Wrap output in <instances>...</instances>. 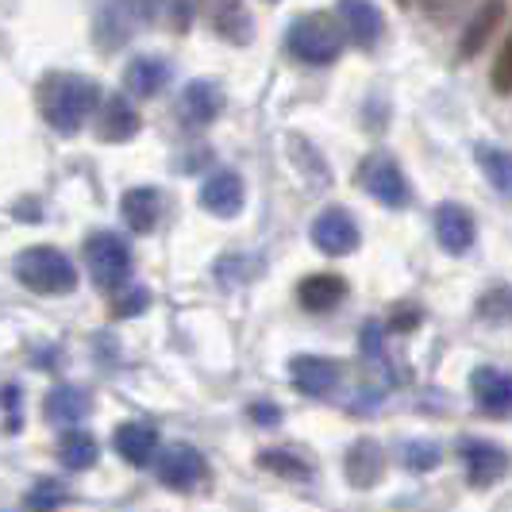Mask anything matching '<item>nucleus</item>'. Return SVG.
Wrapping results in <instances>:
<instances>
[{"instance_id":"30","label":"nucleus","mask_w":512,"mask_h":512,"mask_svg":"<svg viewBox=\"0 0 512 512\" xmlns=\"http://www.w3.org/2000/svg\"><path fill=\"white\" fill-rule=\"evenodd\" d=\"M151 305V289H128V293H120L116 301H112V316L116 320H131V316H139V312H147Z\"/></svg>"},{"instance_id":"17","label":"nucleus","mask_w":512,"mask_h":512,"mask_svg":"<svg viewBox=\"0 0 512 512\" xmlns=\"http://www.w3.org/2000/svg\"><path fill=\"white\" fill-rule=\"evenodd\" d=\"M120 212H124V224H128L135 235H147V231H154L158 220H162V193L151 189V185H135V189L124 193Z\"/></svg>"},{"instance_id":"34","label":"nucleus","mask_w":512,"mask_h":512,"mask_svg":"<svg viewBox=\"0 0 512 512\" xmlns=\"http://www.w3.org/2000/svg\"><path fill=\"white\" fill-rule=\"evenodd\" d=\"M266 4H278V0H266Z\"/></svg>"},{"instance_id":"6","label":"nucleus","mask_w":512,"mask_h":512,"mask_svg":"<svg viewBox=\"0 0 512 512\" xmlns=\"http://www.w3.org/2000/svg\"><path fill=\"white\" fill-rule=\"evenodd\" d=\"M359 185L385 208H405L409 205V181L401 174V166L389 154H370L359 166Z\"/></svg>"},{"instance_id":"23","label":"nucleus","mask_w":512,"mask_h":512,"mask_svg":"<svg viewBox=\"0 0 512 512\" xmlns=\"http://www.w3.org/2000/svg\"><path fill=\"white\" fill-rule=\"evenodd\" d=\"M208 12V20L216 24V31L231 39V43H247L251 39V16L243 8V0H201Z\"/></svg>"},{"instance_id":"9","label":"nucleus","mask_w":512,"mask_h":512,"mask_svg":"<svg viewBox=\"0 0 512 512\" xmlns=\"http://www.w3.org/2000/svg\"><path fill=\"white\" fill-rule=\"evenodd\" d=\"M158 478H162V486L189 493V489H197L208 478V462L197 447L170 443L166 451H158Z\"/></svg>"},{"instance_id":"8","label":"nucleus","mask_w":512,"mask_h":512,"mask_svg":"<svg viewBox=\"0 0 512 512\" xmlns=\"http://www.w3.org/2000/svg\"><path fill=\"white\" fill-rule=\"evenodd\" d=\"M312 247L324 251L328 258H343V255H355L359 251V224L351 220L347 208H324L316 220H312Z\"/></svg>"},{"instance_id":"7","label":"nucleus","mask_w":512,"mask_h":512,"mask_svg":"<svg viewBox=\"0 0 512 512\" xmlns=\"http://www.w3.org/2000/svg\"><path fill=\"white\" fill-rule=\"evenodd\" d=\"M459 455H462V466H466V482L474 489L497 486L512 466L509 451L501 443H493V439H462Z\"/></svg>"},{"instance_id":"3","label":"nucleus","mask_w":512,"mask_h":512,"mask_svg":"<svg viewBox=\"0 0 512 512\" xmlns=\"http://www.w3.org/2000/svg\"><path fill=\"white\" fill-rule=\"evenodd\" d=\"M16 278L27 285L31 293H74L77 289V270L74 262L54 251V247H27L24 255L16 258Z\"/></svg>"},{"instance_id":"19","label":"nucleus","mask_w":512,"mask_h":512,"mask_svg":"<svg viewBox=\"0 0 512 512\" xmlns=\"http://www.w3.org/2000/svg\"><path fill=\"white\" fill-rule=\"evenodd\" d=\"M93 409V401H89V393L85 389H77V385H58L47 393V401H43V416L58 424V428H74L81 424L85 416Z\"/></svg>"},{"instance_id":"15","label":"nucleus","mask_w":512,"mask_h":512,"mask_svg":"<svg viewBox=\"0 0 512 512\" xmlns=\"http://www.w3.org/2000/svg\"><path fill=\"white\" fill-rule=\"evenodd\" d=\"M243 197H247V189H243V178L235 170H216L201 185V205L212 216H235L243 208Z\"/></svg>"},{"instance_id":"11","label":"nucleus","mask_w":512,"mask_h":512,"mask_svg":"<svg viewBox=\"0 0 512 512\" xmlns=\"http://www.w3.org/2000/svg\"><path fill=\"white\" fill-rule=\"evenodd\" d=\"M335 12H339L343 27H347L351 43H359L366 51L378 47V39H382V31H385V16L374 0H339Z\"/></svg>"},{"instance_id":"13","label":"nucleus","mask_w":512,"mask_h":512,"mask_svg":"<svg viewBox=\"0 0 512 512\" xmlns=\"http://www.w3.org/2000/svg\"><path fill=\"white\" fill-rule=\"evenodd\" d=\"M436 239L447 255H466V251L474 247V239H478V231H474V216H470L462 205H451V201H447V205H439Z\"/></svg>"},{"instance_id":"24","label":"nucleus","mask_w":512,"mask_h":512,"mask_svg":"<svg viewBox=\"0 0 512 512\" xmlns=\"http://www.w3.org/2000/svg\"><path fill=\"white\" fill-rule=\"evenodd\" d=\"M501 20H505V0H486L482 12H474V20H470L466 35H462V58H474V54L482 51L493 39V31L501 27Z\"/></svg>"},{"instance_id":"33","label":"nucleus","mask_w":512,"mask_h":512,"mask_svg":"<svg viewBox=\"0 0 512 512\" xmlns=\"http://www.w3.org/2000/svg\"><path fill=\"white\" fill-rule=\"evenodd\" d=\"M251 420L262 424V428H274V424L282 420V409H278V405H270V401H258V405H251Z\"/></svg>"},{"instance_id":"22","label":"nucleus","mask_w":512,"mask_h":512,"mask_svg":"<svg viewBox=\"0 0 512 512\" xmlns=\"http://www.w3.org/2000/svg\"><path fill=\"white\" fill-rule=\"evenodd\" d=\"M135 131H139V116L128 104V97H108L101 108V120H97V135L104 143H128Z\"/></svg>"},{"instance_id":"31","label":"nucleus","mask_w":512,"mask_h":512,"mask_svg":"<svg viewBox=\"0 0 512 512\" xmlns=\"http://www.w3.org/2000/svg\"><path fill=\"white\" fill-rule=\"evenodd\" d=\"M493 89H497L501 97L512 93V35L505 39V47H501L497 62H493Z\"/></svg>"},{"instance_id":"28","label":"nucleus","mask_w":512,"mask_h":512,"mask_svg":"<svg viewBox=\"0 0 512 512\" xmlns=\"http://www.w3.org/2000/svg\"><path fill=\"white\" fill-rule=\"evenodd\" d=\"M258 462H262L266 470L282 474V478H297V482H305L308 474H312V470H308L305 462L297 459L293 451H262V455H258Z\"/></svg>"},{"instance_id":"20","label":"nucleus","mask_w":512,"mask_h":512,"mask_svg":"<svg viewBox=\"0 0 512 512\" xmlns=\"http://www.w3.org/2000/svg\"><path fill=\"white\" fill-rule=\"evenodd\" d=\"M297 301L305 312H332L339 301H347V282L339 274H312L297 285Z\"/></svg>"},{"instance_id":"4","label":"nucleus","mask_w":512,"mask_h":512,"mask_svg":"<svg viewBox=\"0 0 512 512\" xmlns=\"http://www.w3.org/2000/svg\"><path fill=\"white\" fill-rule=\"evenodd\" d=\"M151 0H112L104 4L101 16H97V27H93V39L104 51H116L124 47L131 35L143 24H151Z\"/></svg>"},{"instance_id":"21","label":"nucleus","mask_w":512,"mask_h":512,"mask_svg":"<svg viewBox=\"0 0 512 512\" xmlns=\"http://www.w3.org/2000/svg\"><path fill=\"white\" fill-rule=\"evenodd\" d=\"M382 470H385V455L374 439H359V443L347 451V478H351V486H359V489L378 486Z\"/></svg>"},{"instance_id":"25","label":"nucleus","mask_w":512,"mask_h":512,"mask_svg":"<svg viewBox=\"0 0 512 512\" xmlns=\"http://www.w3.org/2000/svg\"><path fill=\"white\" fill-rule=\"evenodd\" d=\"M97 455H101L97 439L89 432H81V428H66V436L58 439V459H62L66 470H89L97 462Z\"/></svg>"},{"instance_id":"16","label":"nucleus","mask_w":512,"mask_h":512,"mask_svg":"<svg viewBox=\"0 0 512 512\" xmlns=\"http://www.w3.org/2000/svg\"><path fill=\"white\" fill-rule=\"evenodd\" d=\"M220 112H224V93H220L216 81H205V77H201V81H189V85H185V93H181V116H185V124L205 128Z\"/></svg>"},{"instance_id":"2","label":"nucleus","mask_w":512,"mask_h":512,"mask_svg":"<svg viewBox=\"0 0 512 512\" xmlns=\"http://www.w3.org/2000/svg\"><path fill=\"white\" fill-rule=\"evenodd\" d=\"M343 43H347V27H343V20L328 16V12L297 16L285 31V47L305 66H332L335 58L343 54Z\"/></svg>"},{"instance_id":"29","label":"nucleus","mask_w":512,"mask_h":512,"mask_svg":"<svg viewBox=\"0 0 512 512\" xmlns=\"http://www.w3.org/2000/svg\"><path fill=\"white\" fill-rule=\"evenodd\" d=\"M151 16L170 24L174 31H185L193 20V0H151Z\"/></svg>"},{"instance_id":"1","label":"nucleus","mask_w":512,"mask_h":512,"mask_svg":"<svg viewBox=\"0 0 512 512\" xmlns=\"http://www.w3.org/2000/svg\"><path fill=\"white\" fill-rule=\"evenodd\" d=\"M97 104H101L97 81L85 74H51L39 89L43 120L58 135H74L85 128V120L97 112Z\"/></svg>"},{"instance_id":"14","label":"nucleus","mask_w":512,"mask_h":512,"mask_svg":"<svg viewBox=\"0 0 512 512\" xmlns=\"http://www.w3.org/2000/svg\"><path fill=\"white\" fill-rule=\"evenodd\" d=\"M112 447H116V455L124 462H131V466H151L154 455H158V428L147 424V420H128V424L116 428Z\"/></svg>"},{"instance_id":"10","label":"nucleus","mask_w":512,"mask_h":512,"mask_svg":"<svg viewBox=\"0 0 512 512\" xmlns=\"http://www.w3.org/2000/svg\"><path fill=\"white\" fill-rule=\"evenodd\" d=\"M289 378L305 397H328L343 378V370H339V362L324 359V355H297L289 362Z\"/></svg>"},{"instance_id":"32","label":"nucleus","mask_w":512,"mask_h":512,"mask_svg":"<svg viewBox=\"0 0 512 512\" xmlns=\"http://www.w3.org/2000/svg\"><path fill=\"white\" fill-rule=\"evenodd\" d=\"M70 493L58 486V482H39V486L27 493V505L31 509H54V505H62Z\"/></svg>"},{"instance_id":"27","label":"nucleus","mask_w":512,"mask_h":512,"mask_svg":"<svg viewBox=\"0 0 512 512\" xmlns=\"http://www.w3.org/2000/svg\"><path fill=\"white\" fill-rule=\"evenodd\" d=\"M439 462H443V447L432 443V439H416V443H405V466L409 470H420V474H428V470H436Z\"/></svg>"},{"instance_id":"12","label":"nucleus","mask_w":512,"mask_h":512,"mask_svg":"<svg viewBox=\"0 0 512 512\" xmlns=\"http://www.w3.org/2000/svg\"><path fill=\"white\" fill-rule=\"evenodd\" d=\"M470 389H474L478 409L489 412V416H505V412H512V374L509 370L482 366V370L470 374Z\"/></svg>"},{"instance_id":"18","label":"nucleus","mask_w":512,"mask_h":512,"mask_svg":"<svg viewBox=\"0 0 512 512\" xmlns=\"http://www.w3.org/2000/svg\"><path fill=\"white\" fill-rule=\"evenodd\" d=\"M170 62L166 58H158V54H135L128 62V70H124V89L135 93V97H154V93H162V85L170 81Z\"/></svg>"},{"instance_id":"5","label":"nucleus","mask_w":512,"mask_h":512,"mask_svg":"<svg viewBox=\"0 0 512 512\" xmlns=\"http://www.w3.org/2000/svg\"><path fill=\"white\" fill-rule=\"evenodd\" d=\"M85 266L101 289H116L131 274V251L116 231H93L85 243Z\"/></svg>"},{"instance_id":"26","label":"nucleus","mask_w":512,"mask_h":512,"mask_svg":"<svg viewBox=\"0 0 512 512\" xmlns=\"http://www.w3.org/2000/svg\"><path fill=\"white\" fill-rule=\"evenodd\" d=\"M474 162L482 166V174H486L489 185H493L497 193L512 197V154L509 151H501V147H493V143H482V147L474 151Z\"/></svg>"}]
</instances>
